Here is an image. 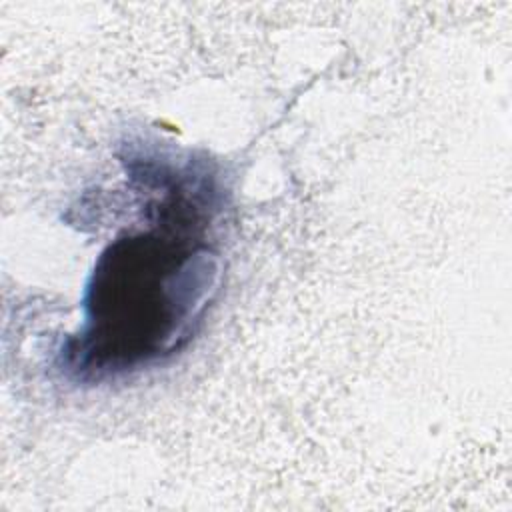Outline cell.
<instances>
[{
  "label": "cell",
  "instance_id": "6da1fadb",
  "mask_svg": "<svg viewBox=\"0 0 512 512\" xmlns=\"http://www.w3.org/2000/svg\"><path fill=\"white\" fill-rule=\"evenodd\" d=\"M218 278L204 244L166 232L118 238L94 266L84 328L62 350L66 368L100 380L172 354L192 336Z\"/></svg>",
  "mask_w": 512,
  "mask_h": 512
}]
</instances>
